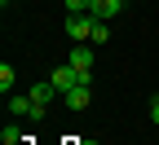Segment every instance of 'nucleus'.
<instances>
[{"mask_svg":"<svg viewBox=\"0 0 159 145\" xmlns=\"http://www.w3.org/2000/svg\"><path fill=\"white\" fill-rule=\"evenodd\" d=\"M9 114H31V97H27V92H22V97L9 92Z\"/></svg>","mask_w":159,"mask_h":145,"instance_id":"obj_7","label":"nucleus"},{"mask_svg":"<svg viewBox=\"0 0 159 145\" xmlns=\"http://www.w3.org/2000/svg\"><path fill=\"white\" fill-rule=\"evenodd\" d=\"M93 27H97L93 13H66V35L75 40V44H89V40H93Z\"/></svg>","mask_w":159,"mask_h":145,"instance_id":"obj_1","label":"nucleus"},{"mask_svg":"<svg viewBox=\"0 0 159 145\" xmlns=\"http://www.w3.org/2000/svg\"><path fill=\"white\" fill-rule=\"evenodd\" d=\"M0 5H5V9H9V5H13V0H0Z\"/></svg>","mask_w":159,"mask_h":145,"instance_id":"obj_13","label":"nucleus"},{"mask_svg":"<svg viewBox=\"0 0 159 145\" xmlns=\"http://www.w3.org/2000/svg\"><path fill=\"white\" fill-rule=\"evenodd\" d=\"M66 62H71V66H75V70H93V62H97V57H93V49H89V44H75Z\"/></svg>","mask_w":159,"mask_h":145,"instance_id":"obj_6","label":"nucleus"},{"mask_svg":"<svg viewBox=\"0 0 159 145\" xmlns=\"http://www.w3.org/2000/svg\"><path fill=\"white\" fill-rule=\"evenodd\" d=\"M97 22H111V18H119L124 13V0H93V9H89Z\"/></svg>","mask_w":159,"mask_h":145,"instance_id":"obj_5","label":"nucleus"},{"mask_svg":"<svg viewBox=\"0 0 159 145\" xmlns=\"http://www.w3.org/2000/svg\"><path fill=\"white\" fill-rule=\"evenodd\" d=\"M150 123L159 128V97H150Z\"/></svg>","mask_w":159,"mask_h":145,"instance_id":"obj_12","label":"nucleus"},{"mask_svg":"<svg viewBox=\"0 0 159 145\" xmlns=\"http://www.w3.org/2000/svg\"><path fill=\"white\" fill-rule=\"evenodd\" d=\"M93 0H66V13H89Z\"/></svg>","mask_w":159,"mask_h":145,"instance_id":"obj_11","label":"nucleus"},{"mask_svg":"<svg viewBox=\"0 0 159 145\" xmlns=\"http://www.w3.org/2000/svg\"><path fill=\"white\" fill-rule=\"evenodd\" d=\"M13 79H18V70L5 62V66H0V92H5V97H9V88H13Z\"/></svg>","mask_w":159,"mask_h":145,"instance_id":"obj_8","label":"nucleus"},{"mask_svg":"<svg viewBox=\"0 0 159 145\" xmlns=\"http://www.w3.org/2000/svg\"><path fill=\"white\" fill-rule=\"evenodd\" d=\"M106 40H111V22H97L93 27V44H106Z\"/></svg>","mask_w":159,"mask_h":145,"instance_id":"obj_10","label":"nucleus"},{"mask_svg":"<svg viewBox=\"0 0 159 145\" xmlns=\"http://www.w3.org/2000/svg\"><path fill=\"white\" fill-rule=\"evenodd\" d=\"M27 97H31V106H44V110H49L62 92L53 88V79H40V84H31V88H27Z\"/></svg>","mask_w":159,"mask_h":145,"instance_id":"obj_2","label":"nucleus"},{"mask_svg":"<svg viewBox=\"0 0 159 145\" xmlns=\"http://www.w3.org/2000/svg\"><path fill=\"white\" fill-rule=\"evenodd\" d=\"M89 101H93V88H89V84H75L71 92H62V106H66V110H84Z\"/></svg>","mask_w":159,"mask_h":145,"instance_id":"obj_4","label":"nucleus"},{"mask_svg":"<svg viewBox=\"0 0 159 145\" xmlns=\"http://www.w3.org/2000/svg\"><path fill=\"white\" fill-rule=\"evenodd\" d=\"M49 79H53V88H57V92H71V88L80 84V70L66 62V66H53V75H49Z\"/></svg>","mask_w":159,"mask_h":145,"instance_id":"obj_3","label":"nucleus"},{"mask_svg":"<svg viewBox=\"0 0 159 145\" xmlns=\"http://www.w3.org/2000/svg\"><path fill=\"white\" fill-rule=\"evenodd\" d=\"M0 141H5V145H18V141H22V128H18V123H5V132H0Z\"/></svg>","mask_w":159,"mask_h":145,"instance_id":"obj_9","label":"nucleus"}]
</instances>
